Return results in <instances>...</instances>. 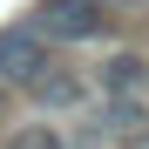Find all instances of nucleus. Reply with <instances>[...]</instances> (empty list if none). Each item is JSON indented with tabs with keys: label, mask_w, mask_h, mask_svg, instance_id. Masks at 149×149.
<instances>
[{
	"label": "nucleus",
	"mask_w": 149,
	"mask_h": 149,
	"mask_svg": "<svg viewBox=\"0 0 149 149\" xmlns=\"http://www.w3.org/2000/svg\"><path fill=\"white\" fill-rule=\"evenodd\" d=\"M54 74V47L34 27H0V88H41Z\"/></svg>",
	"instance_id": "nucleus-1"
},
{
	"label": "nucleus",
	"mask_w": 149,
	"mask_h": 149,
	"mask_svg": "<svg viewBox=\"0 0 149 149\" xmlns=\"http://www.w3.org/2000/svg\"><path fill=\"white\" fill-rule=\"evenodd\" d=\"M27 27L41 41H95V34H109V7L102 0H41Z\"/></svg>",
	"instance_id": "nucleus-2"
},
{
	"label": "nucleus",
	"mask_w": 149,
	"mask_h": 149,
	"mask_svg": "<svg viewBox=\"0 0 149 149\" xmlns=\"http://www.w3.org/2000/svg\"><path fill=\"white\" fill-rule=\"evenodd\" d=\"M34 95H41L47 109H68V102H81V81H74V74H47Z\"/></svg>",
	"instance_id": "nucleus-3"
},
{
	"label": "nucleus",
	"mask_w": 149,
	"mask_h": 149,
	"mask_svg": "<svg viewBox=\"0 0 149 149\" xmlns=\"http://www.w3.org/2000/svg\"><path fill=\"white\" fill-rule=\"evenodd\" d=\"M102 122H109V129H142L149 109H142V102H109V109H102Z\"/></svg>",
	"instance_id": "nucleus-4"
},
{
	"label": "nucleus",
	"mask_w": 149,
	"mask_h": 149,
	"mask_svg": "<svg viewBox=\"0 0 149 149\" xmlns=\"http://www.w3.org/2000/svg\"><path fill=\"white\" fill-rule=\"evenodd\" d=\"M142 81H149V68H142V61H129V54L109 68V88H142Z\"/></svg>",
	"instance_id": "nucleus-5"
},
{
	"label": "nucleus",
	"mask_w": 149,
	"mask_h": 149,
	"mask_svg": "<svg viewBox=\"0 0 149 149\" xmlns=\"http://www.w3.org/2000/svg\"><path fill=\"white\" fill-rule=\"evenodd\" d=\"M7 149H68V142H61L54 129H20V136H14Z\"/></svg>",
	"instance_id": "nucleus-6"
},
{
	"label": "nucleus",
	"mask_w": 149,
	"mask_h": 149,
	"mask_svg": "<svg viewBox=\"0 0 149 149\" xmlns=\"http://www.w3.org/2000/svg\"><path fill=\"white\" fill-rule=\"evenodd\" d=\"M68 149H109V142H102V136H88V142H68Z\"/></svg>",
	"instance_id": "nucleus-7"
},
{
	"label": "nucleus",
	"mask_w": 149,
	"mask_h": 149,
	"mask_svg": "<svg viewBox=\"0 0 149 149\" xmlns=\"http://www.w3.org/2000/svg\"><path fill=\"white\" fill-rule=\"evenodd\" d=\"M0 115H7V102H0Z\"/></svg>",
	"instance_id": "nucleus-8"
}]
</instances>
